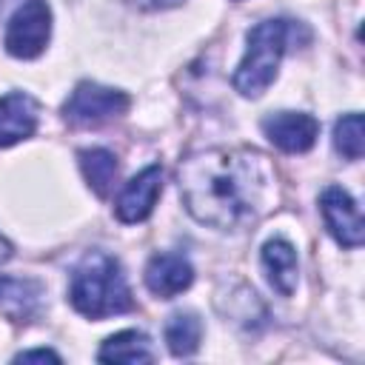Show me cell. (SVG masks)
Listing matches in <instances>:
<instances>
[{"label": "cell", "instance_id": "obj_12", "mask_svg": "<svg viewBox=\"0 0 365 365\" xmlns=\"http://www.w3.org/2000/svg\"><path fill=\"white\" fill-rule=\"evenodd\" d=\"M100 362H154L151 342L143 331H120L103 342L97 351Z\"/></svg>", "mask_w": 365, "mask_h": 365}, {"label": "cell", "instance_id": "obj_16", "mask_svg": "<svg viewBox=\"0 0 365 365\" xmlns=\"http://www.w3.org/2000/svg\"><path fill=\"white\" fill-rule=\"evenodd\" d=\"M334 145L348 160H359L362 157V148H365L362 114L351 111V114H345V117L336 120V125H334Z\"/></svg>", "mask_w": 365, "mask_h": 365}, {"label": "cell", "instance_id": "obj_5", "mask_svg": "<svg viewBox=\"0 0 365 365\" xmlns=\"http://www.w3.org/2000/svg\"><path fill=\"white\" fill-rule=\"evenodd\" d=\"M51 37V9L46 0H23L6 26V51L20 60H34L43 54Z\"/></svg>", "mask_w": 365, "mask_h": 365}, {"label": "cell", "instance_id": "obj_11", "mask_svg": "<svg viewBox=\"0 0 365 365\" xmlns=\"http://www.w3.org/2000/svg\"><path fill=\"white\" fill-rule=\"evenodd\" d=\"M259 262H262V271H265V277H268V282L277 294L291 297L297 291V279H299L297 251L288 240H268L262 245Z\"/></svg>", "mask_w": 365, "mask_h": 365}, {"label": "cell", "instance_id": "obj_15", "mask_svg": "<svg viewBox=\"0 0 365 365\" xmlns=\"http://www.w3.org/2000/svg\"><path fill=\"white\" fill-rule=\"evenodd\" d=\"M40 297V285L31 279H9L0 277V305L6 314H31L34 302Z\"/></svg>", "mask_w": 365, "mask_h": 365}, {"label": "cell", "instance_id": "obj_8", "mask_svg": "<svg viewBox=\"0 0 365 365\" xmlns=\"http://www.w3.org/2000/svg\"><path fill=\"white\" fill-rule=\"evenodd\" d=\"M265 137L285 154H302L317 143L319 123L302 111H279L262 120Z\"/></svg>", "mask_w": 365, "mask_h": 365}, {"label": "cell", "instance_id": "obj_3", "mask_svg": "<svg viewBox=\"0 0 365 365\" xmlns=\"http://www.w3.org/2000/svg\"><path fill=\"white\" fill-rule=\"evenodd\" d=\"M288 31H291V23L279 17L262 20L248 31L245 57L234 71V88L242 97H259L274 83L279 60L288 48Z\"/></svg>", "mask_w": 365, "mask_h": 365}, {"label": "cell", "instance_id": "obj_14", "mask_svg": "<svg viewBox=\"0 0 365 365\" xmlns=\"http://www.w3.org/2000/svg\"><path fill=\"white\" fill-rule=\"evenodd\" d=\"M200 336H202V325L188 311H180L165 322V345L174 356H191L200 348Z\"/></svg>", "mask_w": 365, "mask_h": 365}, {"label": "cell", "instance_id": "obj_13", "mask_svg": "<svg viewBox=\"0 0 365 365\" xmlns=\"http://www.w3.org/2000/svg\"><path fill=\"white\" fill-rule=\"evenodd\" d=\"M77 160H80V171L88 182V188L97 197H108V191L117 180V171H120L117 157L106 148H86V151L77 154Z\"/></svg>", "mask_w": 365, "mask_h": 365}, {"label": "cell", "instance_id": "obj_18", "mask_svg": "<svg viewBox=\"0 0 365 365\" xmlns=\"http://www.w3.org/2000/svg\"><path fill=\"white\" fill-rule=\"evenodd\" d=\"M182 0H140V6L145 9H171V6H180Z\"/></svg>", "mask_w": 365, "mask_h": 365}, {"label": "cell", "instance_id": "obj_2", "mask_svg": "<svg viewBox=\"0 0 365 365\" xmlns=\"http://www.w3.org/2000/svg\"><path fill=\"white\" fill-rule=\"evenodd\" d=\"M68 302L74 305L77 314L88 319L123 314L134 305L120 262L103 251H88L77 262V268L71 271Z\"/></svg>", "mask_w": 365, "mask_h": 365}, {"label": "cell", "instance_id": "obj_17", "mask_svg": "<svg viewBox=\"0 0 365 365\" xmlns=\"http://www.w3.org/2000/svg\"><path fill=\"white\" fill-rule=\"evenodd\" d=\"M60 362V354L48 351V348H37V351H23L14 356V362Z\"/></svg>", "mask_w": 365, "mask_h": 365}, {"label": "cell", "instance_id": "obj_1", "mask_svg": "<svg viewBox=\"0 0 365 365\" xmlns=\"http://www.w3.org/2000/svg\"><path fill=\"white\" fill-rule=\"evenodd\" d=\"M185 211L211 228L228 231L257 220L274 197V171L254 148H208L180 165Z\"/></svg>", "mask_w": 365, "mask_h": 365}, {"label": "cell", "instance_id": "obj_9", "mask_svg": "<svg viewBox=\"0 0 365 365\" xmlns=\"http://www.w3.org/2000/svg\"><path fill=\"white\" fill-rule=\"evenodd\" d=\"M191 282H194V268L180 254L163 251V254H154L145 265V285L160 299H171V297L182 294Z\"/></svg>", "mask_w": 365, "mask_h": 365}, {"label": "cell", "instance_id": "obj_4", "mask_svg": "<svg viewBox=\"0 0 365 365\" xmlns=\"http://www.w3.org/2000/svg\"><path fill=\"white\" fill-rule=\"evenodd\" d=\"M131 100L120 88H108L100 83H77L74 91L68 94L63 106V117L68 125L88 128V125H103L114 117H123L128 111Z\"/></svg>", "mask_w": 365, "mask_h": 365}, {"label": "cell", "instance_id": "obj_7", "mask_svg": "<svg viewBox=\"0 0 365 365\" xmlns=\"http://www.w3.org/2000/svg\"><path fill=\"white\" fill-rule=\"evenodd\" d=\"M163 191V168L160 165H145L137 177H131L123 191L114 200V214L120 222H143Z\"/></svg>", "mask_w": 365, "mask_h": 365}, {"label": "cell", "instance_id": "obj_10", "mask_svg": "<svg viewBox=\"0 0 365 365\" xmlns=\"http://www.w3.org/2000/svg\"><path fill=\"white\" fill-rule=\"evenodd\" d=\"M37 128V103L23 91H9L0 97V148H9Z\"/></svg>", "mask_w": 365, "mask_h": 365}, {"label": "cell", "instance_id": "obj_6", "mask_svg": "<svg viewBox=\"0 0 365 365\" xmlns=\"http://www.w3.org/2000/svg\"><path fill=\"white\" fill-rule=\"evenodd\" d=\"M319 211H322L325 228L331 231V237L342 248H359L362 245L365 225H362V217H359V208H356L354 197L345 188L328 185L319 197Z\"/></svg>", "mask_w": 365, "mask_h": 365}]
</instances>
